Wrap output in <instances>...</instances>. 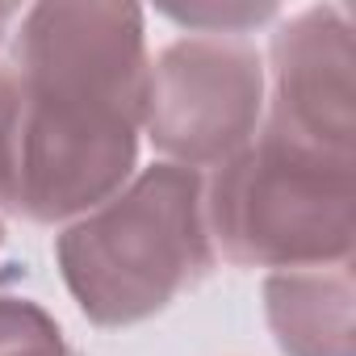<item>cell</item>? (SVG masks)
<instances>
[{
    "label": "cell",
    "mask_w": 356,
    "mask_h": 356,
    "mask_svg": "<svg viewBox=\"0 0 356 356\" xmlns=\"http://www.w3.org/2000/svg\"><path fill=\"white\" fill-rule=\"evenodd\" d=\"M172 185V172L163 176V193ZM159 193V206L151 214L147 239H138V193L122 202L113 218H101L97 227L76 231L67 243V277L76 293L84 298V310L101 318H130L138 310L159 306L176 285L185 281V268H197V243L193 218L185 206H176L163 222L172 197Z\"/></svg>",
    "instance_id": "cell-1"
},
{
    "label": "cell",
    "mask_w": 356,
    "mask_h": 356,
    "mask_svg": "<svg viewBox=\"0 0 356 356\" xmlns=\"http://www.w3.org/2000/svg\"><path fill=\"white\" fill-rule=\"evenodd\" d=\"M168 92L163 97H197L193 105L163 109V143L176 151L210 147L227 151L235 138H243V126L252 122V97L260 92V72L248 51L227 47H176L163 59Z\"/></svg>",
    "instance_id": "cell-2"
},
{
    "label": "cell",
    "mask_w": 356,
    "mask_h": 356,
    "mask_svg": "<svg viewBox=\"0 0 356 356\" xmlns=\"http://www.w3.org/2000/svg\"><path fill=\"white\" fill-rule=\"evenodd\" d=\"M0 356H67L59 331L26 306H0Z\"/></svg>",
    "instance_id": "cell-3"
}]
</instances>
